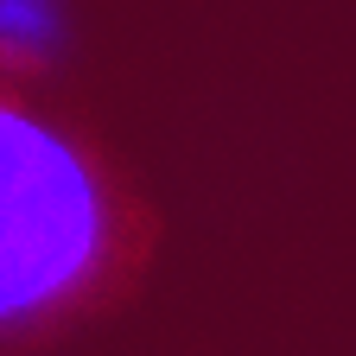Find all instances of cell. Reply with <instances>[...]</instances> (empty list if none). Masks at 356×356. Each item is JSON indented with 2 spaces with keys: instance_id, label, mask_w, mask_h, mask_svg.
Instances as JSON below:
<instances>
[{
  "instance_id": "cell-1",
  "label": "cell",
  "mask_w": 356,
  "mask_h": 356,
  "mask_svg": "<svg viewBox=\"0 0 356 356\" xmlns=\"http://www.w3.org/2000/svg\"><path fill=\"white\" fill-rule=\"evenodd\" d=\"M153 242L115 159L0 70V343L96 318Z\"/></svg>"
}]
</instances>
